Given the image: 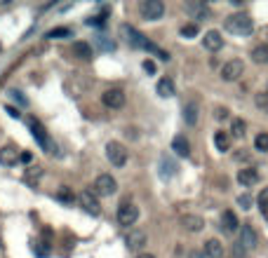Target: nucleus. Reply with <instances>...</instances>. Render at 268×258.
I'll return each mask as SVG.
<instances>
[{"label": "nucleus", "mask_w": 268, "mask_h": 258, "mask_svg": "<svg viewBox=\"0 0 268 258\" xmlns=\"http://www.w3.org/2000/svg\"><path fill=\"white\" fill-rule=\"evenodd\" d=\"M17 162H19V151L14 146L0 148V164H2V167H14Z\"/></svg>", "instance_id": "f3484780"}, {"label": "nucleus", "mask_w": 268, "mask_h": 258, "mask_svg": "<svg viewBox=\"0 0 268 258\" xmlns=\"http://www.w3.org/2000/svg\"><path fill=\"white\" fill-rule=\"evenodd\" d=\"M226 113H228L226 108H216V120H223V117H226Z\"/></svg>", "instance_id": "e433bc0d"}, {"label": "nucleus", "mask_w": 268, "mask_h": 258, "mask_svg": "<svg viewBox=\"0 0 268 258\" xmlns=\"http://www.w3.org/2000/svg\"><path fill=\"white\" fill-rule=\"evenodd\" d=\"M172 151L177 153L179 157H188L191 155V143H188V139L184 134H179V136L172 139Z\"/></svg>", "instance_id": "6ab92c4d"}, {"label": "nucleus", "mask_w": 268, "mask_h": 258, "mask_svg": "<svg viewBox=\"0 0 268 258\" xmlns=\"http://www.w3.org/2000/svg\"><path fill=\"white\" fill-rule=\"evenodd\" d=\"M242 73H245V63L240 59H231V61H226L221 66V80L235 82L242 78Z\"/></svg>", "instance_id": "1a4fd4ad"}, {"label": "nucleus", "mask_w": 268, "mask_h": 258, "mask_svg": "<svg viewBox=\"0 0 268 258\" xmlns=\"http://www.w3.org/2000/svg\"><path fill=\"white\" fill-rule=\"evenodd\" d=\"M252 202H254L252 195H240V197H238V205H240L242 209H252Z\"/></svg>", "instance_id": "72a5a7b5"}, {"label": "nucleus", "mask_w": 268, "mask_h": 258, "mask_svg": "<svg viewBox=\"0 0 268 258\" xmlns=\"http://www.w3.org/2000/svg\"><path fill=\"white\" fill-rule=\"evenodd\" d=\"M235 160H240V162L250 160V153H247V151H240V153H235Z\"/></svg>", "instance_id": "c9c22d12"}, {"label": "nucleus", "mask_w": 268, "mask_h": 258, "mask_svg": "<svg viewBox=\"0 0 268 258\" xmlns=\"http://www.w3.org/2000/svg\"><path fill=\"white\" fill-rule=\"evenodd\" d=\"M181 228L186 232H200L205 228V218L198 214H186V216H181Z\"/></svg>", "instance_id": "f8f14e48"}, {"label": "nucleus", "mask_w": 268, "mask_h": 258, "mask_svg": "<svg viewBox=\"0 0 268 258\" xmlns=\"http://www.w3.org/2000/svg\"><path fill=\"white\" fill-rule=\"evenodd\" d=\"M245 132H247V125H245V120L235 117V120L231 122V134L235 136V139H242V136H245Z\"/></svg>", "instance_id": "bb28decb"}, {"label": "nucleus", "mask_w": 268, "mask_h": 258, "mask_svg": "<svg viewBox=\"0 0 268 258\" xmlns=\"http://www.w3.org/2000/svg\"><path fill=\"white\" fill-rule=\"evenodd\" d=\"M127 101V94L123 92L120 87H111L106 89L104 94H101V103L106 108H111V110H118V108H123Z\"/></svg>", "instance_id": "6e6552de"}, {"label": "nucleus", "mask_w": 268, "mask_h": 258, "mask_svg": "<svg viewBox=\"0 0 268 258\" xmlns=\"http://www.w3.org/2000/svg\"><path fill=\"white\" fill-rule=\"evenodd\" d=\"M143 71H146V73H155V63H153L151 59H146V61H143Z\"/></svg>", "instance_id": "f704fd0d"}, {"label": "nucleus", "mask_w": 268, "mask_h": 258, "mask_svg": "<svg viewBox=\"0 0 268 258\" xmlns=\"http://www.w3.org/2000/svg\"><path fill=\"white\" fill-rule=\"evenodd\" d=\"M146 232L143 230H130V235H127V249L130 251H139L143 249V244H146Z\"/></svg>", "instance_id": "dca6fc26"}, {"label": "nucleus", "mask_w": 268, "mask_h": 258, "mask_svg": "<svg viewBox=\"0 0 268 258\" xmlns=\"http://www.w3.org/2000/svg\"><path fill=\"white\" fill-rule=\"evenodd\" d=\"M68 36H71V28H66V26L52 28V31H47V33H45V38H50V40H54V38H68Z\"/></svg>", "instance_id": "c85d7f7f"}, {"label": "nucleus", "mask_w": 268, "mask_h": 258, "mask_svg": "<svg viewBox=\"0 0 268 258\" xmlns=\"http://www.w3.org/2000/svg\"><path fill=\"white\" fill-rule=\"evenodd\" d=\"M214 146L219 153H228L231 151V134L226 132H214Z\"/></svg>", "instance_id": "393cba45"}, {"label": "nucleus", "mask_w": 268, "mask_h": 258, "mask_svg": "<svg viewBox=\"0 0 268 258\" xmlns=\"http://www.w3.org/2000/svg\"><path fill=\"white\" fill-rule=\"evenodd\" d=\"M28 127H31V134H33V139H36L38 146H40L45 153H54V151H57V146H54V141L50 139V134H47V129L43 127V122H38V120H31V122H28Z\"/></svg>", "instance_id": "39448f33"}, {"label": "nucleus", "mask_w": 268, "mask_h": 258, "mask_svg": "<svg viewBox=\"0 0 268 258\" xmlns=\"http://www.w3.org/2000/svg\"><path fill=\"white\" fill-rule=\"evenodd\" d=\"M202 45H205V50H209V52H219L223 47V38L219 31H207L205 38H202Z\"/></svg>", "instance_id": "4468645a"}, {"label": "nucleus", "mask_w": 268, "mask_h": 258, "mask_svg": "<svg viewBox=\"0 0 268 258\" xmlns=\"http://www.w3.org/2000/svg\"><path fill=\"white\" fill-rule=\"evenodd\" d=\"M223 28L228 33H235V36H250L252 31H254V21H252L250 14L238 12V14H231V17L223 21Z\"/></svg>", "instance_id": "f03ea898"}, {"label": "nucleus", "mask_w": 268, "mask_h": 258, "mask_svg": "<svg viewBox=\"0 0 268 258\" xmlns=\"http://www.w3.org/2000/svg\"><path fill=\"white\" fill-rule=\"evenodd\" d=\"M254 103H257L264 113H268V92H259V94L254 97Z\"/></svg>", "instance_id": "7c9ffc66"}, {"label": "nucleus", "mask_w": 268, "mask_h": 258, "mask_svg": "<svg viewBox=\"0 0 268 258\" xmlns=\"http://www.w3.org/2000/svg\"><path fill=\"white\" fill-rule=\"evenodd\" d=\"M5 110H7V113H9V115H12V117H19V115H21V113H19V110H14V108H12V106H7V108H5Z\"/></svg>", "instance_id": "4c0bfd02"}, {"label": "nucleus", "mask_w": 268, "mask_h": 258, "mask_svg": "<svg viewBox=\"0 0 268 258\" xmlns=\"http://www.w3.org/2000/svg\"><path fill=\"white\" fill-rule=\"evenodd\" d=\"M136 258H155V256H153V254H139Z\"/></svg>", "instance_id": "a19ab883"}, {"label": "nucleus", "mask_w": 268, "mask_h": 258, "mask_svg": "<svg viewBox=\"0 0 268 258\" xmlns=\"http://www.w3.org/2000/svg\"><path fill=\"white\" fill-rule=\"evenodd\" d=\"M85 87H87V85H85V82H80L78 78H75V75L64 82V89H66V94H68V97H73V99L82 97V94H85Z\"/></svg>", "instance_id": "a211bd4d"}, {"label": "nucleus", "mask_w": 268, "mask_h": 258, "mask_svg": "<svg viewBox=\"0 0 268 258\" xmlns=\"http://www.w3.org/2000/svg\"><path fill=\"white\" fill-rule=\"evenodd\" d=\"M57 200H62V202H66V205H73V200H75V195H73L71 190L66 186H62L59 190H57Z\"/></svg>", "instance_id": "c756f323"}, {"label": "nucleus", "mask_w": 268, "mask_h": 258, "mask_svg": "<svg viewBox=\"0 0 268 258\" xmlns=\"http://www.w3.org/2000/svg\"><path fill=\"white\" fill-rule=\"evenodd\" d=\"M106 157H108V162L113 164V167H125L127 164V157H130V151H127L125 146L120 141H108L106 143Z\"/></svg>", "instance_id": "20e7f679"}, {"label": "nucleus", "mask_w": 268, "mask_h": 258, "mask_svg": "<svg viewBox=\"0 0 268 258\" xmlns=\"http://www.w3.org/2000/svg\"><path fill=\"white\" fill-rule=\"evenodd\" d=\"M186 9H188V14L193 19H198V21L209 19V9H207L205 2H186Z\"/></svg>", "instance_id": "aec40b11"}, {"label": "nucleus", "mask_w": 268, "mask_h": 258, "mask_svg": "<svg viewBox=\"0 0 268 258\" xmlns=\"http://www.w3.org/2000/svg\"><path fill=\"white\" fill-rule=\"evenodd\" d=\"M19 160H24V162H31V153H21V155H19Z\"/></svg>", "instance_id": "58836bf2"}, {"label": "nucleus", "mask_w": 268, "mask_h": 258, "mask_svg": "<svg viewBox=\"0 0 268 258\" xmlns=\"http://www.w3.org/2000/svg\"><path fill=\"white\" fill-rule=\"evenodd\" d=\"M155 92H158L162 99L174 97V82H172V78H160L158 85H155Z\"/></svg>", "instance_id": "b1692460"}, {"label": "nucleus", "mask_w": 268, "mask_h": 258, "mask_svg": "<svg viewBox=\"0 0 268 258\" xmlns=\"http://www.w3.org/2000/svg\"><path fill=\"white\" fill-rule=\"evenodd\" d=\"M120 31H123V36H125V40L132 47H139V50H146V52H151V54H155L158 59H162V61H170V54L165 52V50H160L158 45H153L148 38L143 36V33H139L134 26H130V24H123L120 26Z\"/></svg>", "instance_id": "f257e3e1"}, {"label": "nucleus", "mask_w": 268, "mask_h": 258, "mask_svg": "<svg viewBox=\"0 0 268 258\" xmlns=\"http://www.w3.org/2000/svg\"><path fill=\"white\" fill-rule=\"evenodd\" d=\"M191 258H207V256L202 254V251H193V254H191Z\"/></svg>", "instance_id": "ea45409f"}, {"label": "nucleus", "mask_w": 268, "mask_h": 258, "mask_svg": "<svg viewBox=\"0 0 268 258\" xmlns=\"http://www.w3.org/2000/svg\"><path fill=\"white\" fill-rule=\"evenodd\" d=\"M202 254H205L207 258H223V244L219 240H207L205 247H202Z\"/></svg>", "instance_id": "412c9836"}, {"label": "nucleus", "mask_w": 268, "mask_h": 258, "mask_svg": "<svg viewBox=\"0 0 268 258\" xmlns=\"http://www.w3.org/2000/svg\"><path fill=\"white\" fill-rule=\"evenodd\" d=\"M257 202H259V206L266 211L268 209V188H261V193H259V197H257Z\"/></svg>", "instance_id": "473e14b6"}, {"label": "nucleus", "mask_w": 268, "mask_h": 258, "mask_svg": "<svg viewBox=\"0 0 268 258\" xmlns=\"http://www.w3.org/2000/svg\"><path fill=\"white\" fill-rule=\"evenodd\" d=\"M238 244H240L242 251H252L254 247H257V232H254V228L252 225H240V237H238Z\"/></svg>", "instance_id": "9b49d317"}, {"label": "nucleus", "mask_w": 268, "mask_h": 258, "mask_svg": "<svg viewBox=\"0 0 268 258\" xmlns=\"http://www.w3.org/2000/svg\"><path fill=\"white\" fill-rule=\"evenodd\" d=\"M254 148L259 153H268V134L266 132H259L254 136Z\"/></svg>", "instance_id": "cd10ccee"}, {"label": "nucleus", "mask_w": 268, "mask_h": 258, "mask_svg": "<svg viewBox=\"0 0 268 258\" xmlns=\"http://www.w3.org/2000/svg\"><path fill=\"white\" fill-rule=\"evenodd\" d=\"M252 61L254 63H268V45H259L252 50Z\"/></svg>", "instance_id": "a878e982"}, {"label": "nucleus", "mask_w": 268, "mask_h": 258, "mask_svg": "<svg viewBox=\"0 0 268 258\" xmlns=\"http://www.w3.org/2000/svg\"><path fill=\"white\" fill-rule=\"evenodd\" d=\"M71 54L73 56H78L80 61H92V56H94V50H92V45L85 43V40H75L71 47Z\"/></svg>", "instance_id": "ddd939ff"}, {"label": "nucleus", "mask_w": 268, "mask_h": 258, "mask_svg": "<svg viewBox=\"0 0 268 258\" xmlns=\"http://www.w3.org/2000/svg\"><path fill=\"white\" fill-rule=\"evenodd\" d=\"M238 183L245 188H252V186H257L259 183V171L257 169H252V167H247V169H240L238 171Z\"/></svg>", "instance_id": "2eb2a0df"}, {"label": "nucleus", "mask_w": 268, "mask_h": 258, "mask_svg": "<svg viewBox=\"0 0 268 258\" xmlns=\"http://www.w3.org/2000/svg\"><path fill=\"white\" fill-rule=\"evenodd\" d=\"M92 193L97 197H111L118 193V181L111 174H99L94 178V186H92Z\"/></svg>", "instance_id": "7ed1b4c3"}, {"label": "nucleus", "mask_w": 268, "mask_h": 258, "mask_svg": "<svg viewBox=\"0 0 268 258\" xmlns=\"http://www.w3.org/2000/svg\"><path fill=\"white\" fill-rule=\"evenodd\" d=\"M198 117H200V113H198V103L196 101H188L186 106H184V122H186L188 127H196Z\"/></svg>", "instance_id": "5701e85b"}, {"label": "nucleus", "mask_w": 268, "mask_h": 258, "mask_svg": "<svg viewBox=\"0 0 268 258\" xmlns=\"http://www.w3.org/2000/svg\"><path fill=\"white\" fill-rule=\"evenodd\" d=\"M181 36L184 38H196L198 36V24H186V26H181Z\"/></svg>", "instance_id": "2f4dec72"}, {"label": "nucleus", "mask_w": 268, "mask_h": 258, "mask_svg": "<svg viewBox=\"0 0 268 258\" xmlns=\"http://www.w3.org/2000/svg\"><path fill=\"white\" fill-rule=\"evenodd\" d=\"M78 202H80V206L87 214H92V216L101 214V202H99V197L92 190H82L80 195H78Z\"/></svg>", "instance_id": "9d476101"}, {"label": "nucleus", "mask_w": 268, "mask_h": 258, "mask_svg": "<svg viewBox=\"0 0 268 258\" xmlns=\"http://www.w3.org/2000/svg\"><path fill=\"white\" fill-rule=\"evenodd\" d=\"M139 12H141L143 19L158 21L165 14V2L162 0H143V2H139Z\"/></svg>", "instance_id": "0eeeda50"}, {"label": "nucleus", "mask_w": 268, "mask_h": 258, "mask_svg": "<svg viewBox=\"0 0 268 258\" xmlns=\"http://www.w3.org/2000/svg\"><path fill=\"white\" fill-rule=\"evenodd\" d=\"M221 228L226 232H235V230H240V221H238V216L233 214L231 209H226L221 214Z\"/></svg>", "instance_id": "4be33fe9"}, {"label": "nucleus", "mask_w": 268, "mask_h": 258, "mask_svg": "<svg viewBox=\"0 0 268 258\" xmlns=\"http://www.w3.org/2000/svg\"><path fill=\"white\" fill-rule=\"evenodd\" d=\"M116 218L123 228H130V225H134V223L139 221V206L134 205V202H120Z\"/></svg>", "instance_id": "423d86ee"}]
</instances>
